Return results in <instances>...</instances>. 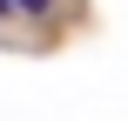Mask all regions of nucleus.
<instances>
[{"label": "nucleus", "instance_id": "1", "mask_svg": "<svg viewBox=\"0 0 128 121\" xmlns=\"http://www.w3.org/2000/svg\"><path fill=\"white\" fill-rule=\"evenodd\" d=\"M20 13H40V20H47V13H54V0H20Z\"/></svg>", "mask_w": 128, "mask_h": 121}, {"label": "nucleus", "instance_id": "2", "mask_svg": "<svg viewBox=\"0 0 128 121\" xmlns=\"http://www.w3.org/2000/svg\"><path fill=\"white\" fill-rule=\"evenodd\" d=\"M7 13H20V0H0V20H7Z\"/></svg>", "mask_w": 128, "mask_h": 121}]
</instances>
